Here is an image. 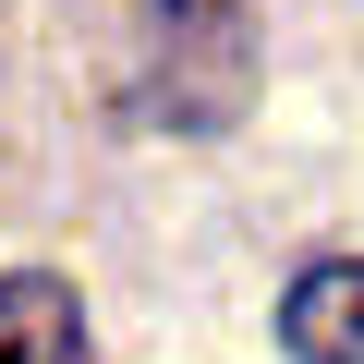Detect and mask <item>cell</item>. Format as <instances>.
Returning <instances> with one entry per match:
<instances>
[{
	"mask_svg": "<svg viewBox=\"0 0 364 364\" xmlns=\"http://www.w3.org/2000/svg\"><path fill=\"white\" fill-rule=\"evenodd\" d=\"M146 61L170 122H231L255 85V25L243 0H146Z\"/></svg>",
	"mask_w": 364,
	"mask_h": 364,
	"instance_id": "6da1fadb",
	"label": "cell"
},
{
	"mask_svg": "<svg viewBox=\"0 0 364 364\" xmlns=\"http://www.w3.org/2000/svg\"><path fill=\"white\" fill-rule=\"evenodd\" d=\"M279 352H291V364H364V255H328V267L291 279Z\"/></svg>",
	"mask_w": 364,
	"mask_h": 364,
	"instance_id": "7a4b0ae2",
	"label": "cell"
},
{
	"mask_svg": "<svg viewBox=\"0 0 364 364\" xmlns=\"http://www.w3.org/2000/svg\"><path fill=\"white\" fill-rule=\"evenodd\" d=\"M0 364H85L73 279H49V267H0Z\"/></svg>",
	"mask_w": 364,
	"mask_h": 364,
	"instance_id": "3957f363",
	"label": "cell"
}]
</instances>
